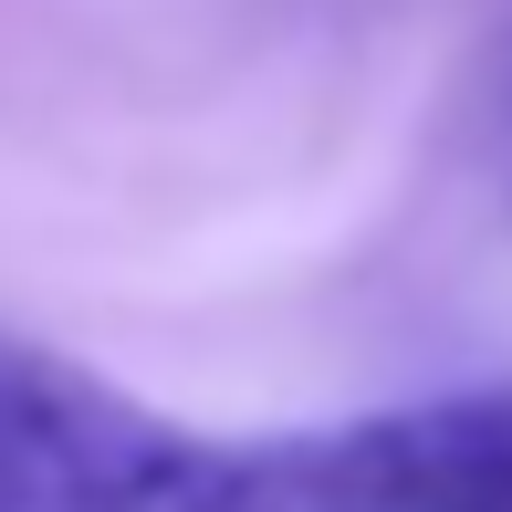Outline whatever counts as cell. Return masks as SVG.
<instances>
[{
  "label": "cell",
  "mask_w": 512,
  "mask_h": 512,
  "mask_svg": "<svg viewBox=\"0 0 512 512\" xmlns=\"http://www.w3.org/2000/svg\"><path fill=\"white\" fill-rule=\"evenodd\" d=\"M0 512H251V439L157 418L95 366L0 335Z\"/></svg>",
  "instance_id": "6da1fadb"
},
{
  "label": "cell",
  "mask_w": 512,
  "mask_h": 512,
  "mask_svg": "<svg viewBox=\"0 0 512 512\" xmlns=\"http://www.w3.org/2000/svg\"><path fill=\"white\" fill-rule=\"evenodd\" d=\"M251 512H512V377L251 439Z\"/></svg>",
  "instance_id": "7a4b0ae2"
}]
</instances>
